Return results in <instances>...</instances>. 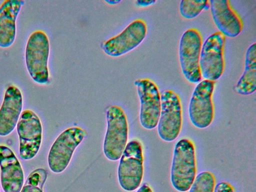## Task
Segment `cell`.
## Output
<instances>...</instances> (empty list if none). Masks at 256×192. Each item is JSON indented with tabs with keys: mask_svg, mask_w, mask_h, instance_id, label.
Returning a JSON list of instances; mask_svg holds the SVG:
<instances>
[{
	"mask_svg": "<svg viewBox=\"0 0 256 192\" xmlns=\"http://www.w3.org/2000/svg\"><path fill=\"white\" fill-rule=\"evenodd\" d=\"M196 174L195 148L188 138L179 140L174 146L170 170L171 182L180 192L190 190Z\"/></svg>",
	"mask_w": 256,
	"mask_h": 192,
	"instance_id": "1",
	"label": "cell"
},
{
	"mask_svg": "<svg viewBox=\"0 0 256 192\" xmlns=\"http://www.w3.org/2000/svg\"><path fill=\"white\" fill-rule=\"evenodd\" d=\"M108 127L103 150L109 160H119L127 144L128 124L122 108L118 106H109L106 110Z\"/></svg>",
	"mask_w": 256,
	"mask_h": 192,
	"instance_id": "2",
	"label": "cell"
},
{
	"mask_svg": "<svg viewBox=\"0 0 256 192\" xmlns=\"http://www.w3.org/2000/svg\"><path fill=\"white\" fill-rule=\"evenodd\" d=\"M50 49L49 40L44 32L36 30L30 34L26 45V64L30 77L38 84H46L49 80Z\"/></svg>",
	"mask_w": 256,
	"mask_h": 192,
	"instance_id": "3",
	"label": "cell"
},
{
	"mask_svg": "<svg viewBox=\"0 0 256 192\" xmlns=\"http://www.w3.org/2000/svg\"><path fill=\"white\" fill-rule=\"evenodd\" d=\"M120 158L118 172L119 184L125 190H134L140 186L144 174L141 143L136 140L128 142Z\"/></svg>",
	"mask_w": 256,
	"mask_h": 192,
	"instance_id": "4",
	"label": "cell"
},
{
	"mask_svg": "<svg viewBox=\"0 0 256 192\" xmlns=\"http://www.w3.org/2000/svg\"><path fill=\"white\" fill-rule=\"evenodd\" d=\"M87 136L86 130L76 126L62 132L53 143L48 153V162L50 170L54 173L64 172L76 147Z\"/></svg>",
	"mask_w": 256,
	"mask_h": 192,
	"instance_id": "5",
	"label": "cell"
},
{
	"mask_svg": "<svg viewBox=\"0 0 256 192\" xmlns=\"http://www.w3.org/2000/svg\"><path fill=\"white\" fill-rule=\"evenodd\" d=\"M202 44V38L200 32L194 28L185 31L180 40V65L183 75L190 83H198L202 78L200 58Z\"/></svg>",
	"mask_w": 256,
	"mask_h": 192,
	"instance_id": "6",
	"label": "cell"
},
{
	"mask_svg": "<svg viewBox=\"0 0 256 192\" xmlns=\"http://www.w3.org/2000/svg\"><path fill=\"white\" fill-rule=\"evenodd\" d=\"M161 110L158 124L160 138L166 142L174 140L181 131L182 106L178 96L172 90H166L160 94Z\"/></svg>",
	"mask_w": 256,
	"mask_h": 192,
	"instance_id": "7",
	"label": "cell"
},
{
	"mask_svg": "<svg viewBox=\"0 0 256 192\" xmlns=\"http://www.w3.org/2000/svg\"><path fill=\"white\" fill-rule=\"evenodd\" d=\"M225 42L226 36L217 32L210 35L202 44L200 67L204 80L215 82L222 76L225 67Z\"/></svg>",
	"mask_w": 256,
	"mask_h": 192,
	"instance_id": "8",
	"label": "cell"
},
{
	"mask_svg": "<svg viewBox=\"0 0 256 192\" xmlns=\"http://www.w3.org/2000/svg\"><path fill=\"white\" fill-rule=\"evenodd\" d=\"M215 82L204 80L196 86L189 106L188 114L192 124L198 128H206L212 123L214 115L212 95Z\"/></svg>",
	"mask_w": 256,
	"mask_h": 192,
	"instance_id": "9",
	"label": "cell"
},
{
	"mask_svg": "<svg viewBox=\"0 0 256 192\" xmlns=\"http://www.w3.org/2000/svg\"><path fill=\"white\" fill-rule=\"evenodd\" d=\"M20 158L29 160L34 157L40 147L42 128L40 120L33 111L26 110L17 124Z\"/></svg>",
	"mask_w": 256,
	"mask_h": 192,
	"instance_id": "10",
	"label": "cell"
},
{
	"mask_svg": "<svg viewBox=\"0 0 256 192\" xmlns=\"http://www.w3.org/2000/svg\"><path fill=\"white\" fill-rule=\"evenodd\" d=\"M140 98V121L146 129L152 130L158 124L161 110L160 94L156 84L148 78L134 82Z\"/></svg>",
	"mask_w": 256,
	"mask_h": 192,
	"instance_id": "11",
	"label": "cell"
},
{
	"mask_svg": "<svg viewBox=\"0 0 256 192\" xmlns=\"http://www.w3.org/2000/svg\"><path fill=\"white\" fill-rule=\"evenodd\" d=\"M146 33V22L140 19L134 20L120 34L104 42L102 48L109 56H121L137 47L144 39Z\"/></svg>",
	"mask_w": 256,
	"mask_h": 192,
	"instance_id": "12",
	"label": "cell"
},
{
	"mask_svg": "<svg viewBox=\"0 0 256 192\" xmlns=\"http://www.w3.org/2000/svg\"><path fill=\"white\" fill-rule=\"evenodd\" d=\"M210 8L214 22L225 36L235 38L243 29L242 21L228 0H210Z\"/></svg>",
	"mask_w": 256,
	"mask_h": 192,
	"instance_id": "13",
	"label": "cell"
},
{
	"mask_svg": "<svg viewBox=\"0 0 256 192\" xmlns=\"http://www.w3.org/2000/svg\"><path fill=\"white\" fill-rule=\"evenodd\" d=\"M0 167L4 192H20L24 180L23 170L13 151L2 145L0 146Z\"/></svg>",
	"mask_w": 256,
	"mask_h": 192,
	"instance_id": "14",
	"label": "cell"
},
{
	"mask_svg": "<svg viewBox=\"0 0 256 192\" xmlns=\"http://www.w3.org/2000/svg\"><path fill=\"white\" fill-rule=\"evenodd\" d=\"M22 104L20 90L16 86H9L6 90L0 108V136H7L14 130L21 114Z\"/></svg>",
	"mask_w": 256,
	"mask_h": 192,
	"instance_id": "15",
	"label": "cell"
},
{
	"mask_svg": "<svg viewBox=\"0 0 256 192\" xmlns=\"http://www.w3.org/2000/svg\"><path fill=\"white\" fill-rule=\"evenodd\" d=\"M24 4L22 0H6L0 6V48H8L14 43L16 35V18Z\"/></svg>",
	"mask_w": 256,
	"mask_h": 192,
	"instance_id": "16",
	"label": "cell"
},
{
	"mask_svg": "<svg viewBox=\"0 0 256 192\" xmlns=\"http://www.w3.org/2000/svg\"><path fill=\"white\" fill-rule=\"evenodd\" d=\"M235 90L243 96L251 94L256 90V43L248 48L244 70L234 87Z\"/></svg>",
	"mask_w": 256,
	"mask_h": 192,
	"instance_id": "17",
	"label": "cell"
},
{
	"mask_svg": "<svg viewBox=\"0 0 256 192\" xmlns=\"http://www.w3.org/2000/svg\"><path fill=\"white\" fill-rule=\"evenodd\" d=\"M208 3L207 0H182L180 4V14L186 18H194L206 7H210Z\"/></svg>",
	"mask_w": 256,
	"mask_h": 192,
	"instance_id": "18",
	"label": "cell"
},
{
	"mask_svg": "<svg viewBox=\"0 0 256 192\" xmlns=\"http://www.w3.org/2000/svg\"><path fill=\"white\" fill-rule=\"evenodd\" d=\"M47 176V171L42 168L34 170L27 178L20 192H43L42 188Z\"/></svg>",
	"mask_w": 256,
	"mask_h": 192,
	"instance_id": "19",
	"label": "cell"
},
{
	"mask_svg": "<svg viewBox=\"0 0 256 192\" xmlns=\"http://www.w3.org/2000/svg\"><path fill=\"white\" fill-rule=\"evenodd\" d=\"M215 186L214 176L210 172H202L196 176L189 192H214Z\"/></svg>",
	"mask_w": 256,
	"mask_h": 192,
	"instance_id": "20",
	"label": "cell"
},
{
	"mask_svg": "<svg viewBox=\"0 0 256 192\" xmlns=\"http://www.w3.org/2000/svg\"><path fill=\"white\" fill-rule=\"evenodd\" d=\"M214 192H234V190L230 183L222 182L216 185Z\"/></svg>",
	"mask_w": 256,
	"mask_h": 192,
	"instance_id": "21",
	"label": "cell"
},
{
	"mask_svg": "<svg viewBox=\"0 0 256 192\" xmlns=\"http://www.w3.org/2000/svg\"><path fill=\"white\" fill-rule=\"evenodd\" d=\"M156 2L154 0H138L136 1L137 6L141 7L149 6Z\"/></svg>",
	"mask_w": 256,
	"mask_h": 192,
	"instance_id": "22",
	"label": "cell"
},
{
	"mask_svg": "<svg viewBox=\"0 0 256 192\" xmlns=\"http://www.w3.org/2000/svg\"><path fill=\"white\" fill-rule=\"evenodd\" d=\"M136 192H153L148 184L145 182L139 188Z\"/></svg>",
	"mask_w": 256,
	"mask_h": 192,
	"instance_id": "23",
	"label": "cell"
},
{
	"mask_svg": "<svg viewBox=\"0 0 256 192\" xmlns=\"http://www.w3.org/2000/svg\"><path fill=\"white\" fill-rule=\"evenodd\" d=\"M106 2L110 4H116L120 3L121 0H105Z\"/></svg>",
	"mask_w": 256,
	"mask_h": 192,
	"instance_id": "24",
	"label": "cell"
}]
</instances>
